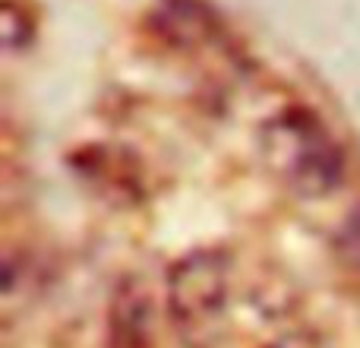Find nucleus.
<instances>
[{
  "instance_id": "nucleus-5",
  "label": "nucleus",
  "mask_w": 360,
  "mask_h": 348,
  "mask_svg": "<svg viewBox=\"0 0 360 348\" xmlns=\"http://www.w3.org/2000/svg\"><path fill=\"white\" fill-rule=\"evenodd\" d=\"M262 348H335V345H332V339H326L316 330H291L275 336L272 342H266Z\"/></svg>"
},
{
  "instance_id": "nucleus-4",
  "label": "nucleus",
  "mask_w": 360,
  "mask_h": 348,
  "mask_svg": "<svg viewBox=\"0 0 360 348\" xmlns=\"http://www.w3.org/2000/svg\"><path fill=\"white\" fill-rule=\"evenodd\" d=\"M335 256L338 266L354 282H360V209L351 212L335 231Z\"/></svg>"
},
{
  "instance_id": "nucleus-2",
  "label": "nucleus",
  "mask_w": 360,
  "mask_h": 348,
  "mask_svg": "<svg viewBox=\"0 0 360 348\" xmlns=\"http://www.w3.org/2000/svg\"><path fill=\"white\" fill-rule=\"evenodd\" d=\"M234 294V266L224 250L205 247L180 256L168 269L165 304L186 348H215L224 336Z\"/></svg>"
},
{
  "instance_id": "nucleus-3",
  "label": "nucleus",
  "mask_w": 360,
  "mask_h": 348,
  "mask_svg": "<svg viewBox=\"0 0 360 348\" xmlns=\"http://www.w3.org/2000/svg\"><path fill=\"white\" fill-rule=\"evenodd\" d=\"M108 348H149L155 339V294L139 275H124L108 301Z\"/></svg>"
},
{
  "instance_id": "nucleus-1",
  "label": "nucleus",
  "mask_w": 360,
  "mask_h": 348,
  "mask_svg": "<svg viewBox=\"0 0 360 348\" xmlns=\"http://www.w3.org/2000/svg\"><path fill=\"white\" fill-rule=\"evenodd\" d=\"M262 162L281 187L304 199H319L345 180V152L316 114L288 108L275 114L259 137Z\"/></svg>"
}]
</instances>
